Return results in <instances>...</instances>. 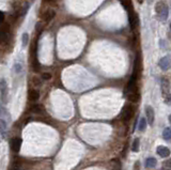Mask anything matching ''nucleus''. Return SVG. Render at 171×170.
Segmentation results:
<instances>
[{
  "label": "nucleus",
  "mask_w": 171,
  "mask_h": 170,
  "mask_svg": "<svg viewBox=\"0 0 171 170\" xmlns=\"http://www.w3.org/2000/svg\"><path fill=\"white\" fill-rule=\"evenodd\" d=\"M19 166H20L19 161H18V159H16V161L14 162V169H15V170H17L18 168H19Z\"/></svg>",
  "instance_id": "26"
},
{
  "label": "nucleus",
  "mask_w": 171,
  "mask_h": 170,
  "mask_svg": "<svg viewBox=\"0 0 171 170\" xmlns=\"http://www.w3.org/2000/svg\"><path fill=\"white\" fill-rule=\"evenodd\" d=\"M133 151L134 152H138V151H139V139H135V140H134Z\"/></svg>",
  "instance_id": "19"
},
{
  "label": "nucleus",
  "mask_w": 171,
  "mask_h": 170,
  "mask_svg": "<svg viewBox=\"0 0 171 170\" xmlns=\"http://www.w3.org/2000/svg\"><path fill=\"white\" fill-rule=\"evenodd\" d=\"M28 98L32 102H35V101H38L40 98V93L35 89H30L29 92H28Z\"/></svg>",
  "instance_id": "12"
},
{
  "label": "nucleus",
  "mask_w": 171,
  "mask_h": 170,
  "mask_svg": "<svg viewBox=\"0 0 171 170\" xmlns=\"http://www.w3.org/2000/svg\"><path fill=\"white\" fill-rule=\"evenodd\" d=\"M0 95L3 103H7L8 101V85L5 79L0 80Z\"/></svg>",
  "instance_id": "4"
},
{
  "label": "nucleus",
  "mask_w": 171,
  "mask_h": 170,
  "mask_svg": "<svg viewBox=\"0 0 171 170\" xmlns=\"http://www.w3.org/2000/svg\"><path fill=\"white\" fill-rule=\"evenodd\" d=\"M32 66H33V70L34 71H36V72H39L40 71V68H41V65H40V63H39V61L38 60H33V63H32Z\"/></svg>",
  "instance_id": "21"
},
{
  "label": "nucleus",
  "mask_w": 171,
  "mask_h": 170,
  "mask_svg": "<svg viewBox=\"0 0 171 170\" xmlns=\"http://www.w3.org/2000/svg\"><path fill=\"white\" fill-rule=\"evenodd\" d=\"M28 41H29V35H28V33H24L23 34V46L24 47L28 44Z\"/></svg>",
  "instance_id": "23"
},
{
  "label": "nucleus",
  "mask_w": 171,
  "mask_h": 170,
  "mask_svg": "<svg viewBox=\"0 0 171 170\" xmlns=\"http://www.w3.org/2000/svg\"><path fill=\"white\" fill-rule=\"evenodd\" d=\"M146 121L150 125H153L154 123V110L151 106L146 107Z\"/></svg>",
  "instance_id": "6"
},
{
  "label": "nucleus",
  "mask_w": 171,
  "mask_h": 170,
  "mask_svg": "<svg viewBox=\"0 0 171 170\" xmlns=\"http://www.w3.org/2000/svg\"><path fill=\"white\" fill-rule=\"evenodd\" d=\"M155 11L157 13V16L159 17L160 21H166L168 18L169 14V8L167 5V3L165 1H159V2L156 3L155 5Z\"/></svg>",
  "instance_id": "1"
},
{
  "label": "nucleus",
  "mask_w": 171,
  "mask_h": 170,
  "mask_svg": "<svg viewBox=\"0 0 171 170\" xmlns=\"http://www.w3.org/2000/svg\"><path fill=\"white\" fill-rule=\"evenodd\" d=\"M163 138H164L166 141L170 140V128H169V127H166V128L164 129V133H163Z\"/></svg>",
  "instance_id": "15"
},
{
  "label": "nucleus",
  "mask_w": 171,
  "mask_h": 170,
  "mask_svg": "<svg viewBox=\"0 0 171 170\" xmlns=\"http://www.w3.org/2000/svg\"><path fill=\"white\" fill-rule=\"evenodd\" d=\"M0 116L2 117V118H9V113H8L7 109L5 108V106H2V105L0 104Z\"/></svg>",
  "instance_id": "16"
},
{
  "label": "nucleus",
  "mask_w": 171,
  "mask_h": 170,
  "mask_svg": "<svg viewBox=\"0 0 171 170\" xmlns=\"http://www.w3.org/2000/svg\"><path fill=\"white\" fill-rule=\"evenodd\" d=\"M156 164H157V162H156L155 158H153V157H150V158H148L146 161V167L148 168H152V167H155Z\"/></svg>",
  "instance_id": "14"
},
{
  "label": "nucleus",
  "mask_w": 171,
  "mask_h": 170,
  "mask_svg": "<svg viewBox=\"0 0 171 170\" xmlns=\"http://www.w3.org/2000/svg\"><path fill=\"white\" fill-rule=\"evenodd\" d=\"M3 21H5V13L2 11H0V24L3 23Z\"/></svg>",
  "instance_id": "27"
},
{
  "label": "nucleus",
  "mask_w": 171,
  "mask_h": 170,
  "mask_svg": "<svg viewBox=\"0 0 171 170\" xmlns=\"http://www.w3.org/2000/svg\"><path fill=\"white\" fill-rule=\"evenodd\" d=\"M146 120L144 118H141L140 119L139 125H138V129H139L140 132H143L144 128H146Z\"/></svg>",
  "instance_id": "17"
},
{
  "label": "nucleus",
  "mask_w": 171,
  "mask_h": 170,
  "mask_svg": "<svg viewBox=\"0 0 171 170\" xmlns=\"http://www.w3.org/2000/svg\"><path fill=\"white\" fill-rule=\"evenodd\" d=\"M5 128H7V123H5V121L1 118V119H0V131L5 132Z\"/></svg>",
  "instance_id": "20"
},
{
  "label": "nucleus",
  "mask_w": 171,
  "mask_h": 170,
  "mask_svg": "<svg viewBox=\"0 0 171 170\" xmlns=\"http://www.w3.org/2000/svg\"><path fill=\"white\" fill-rule=\"evenodd\" d=\"M20 147H22V139L18 138V137H15V138L12 139L11 141V149L14 152H18L20 150Z\"/></svg>",
  "instance_id": "8"
},
{
  "label": "nucleus",
  "mask_w": 171,
  "mask_h": 170,
  "mask_svg": "<svg viewBox=\"0 0 171 170\" xmlns=\"http://www.w3.org/2000/svg\"><path fill=\"white\" fill-rule=\"evenodd\" d=\"M125 96L127 98V100L132 103H137L140 98V95L138 91H135V92H129V93H126Z\"/></svg>",
  "instance_id": "9"
},
{
  "label": "nucleus",
  "mask_w": 171,
  "mask_h": 170,
  "mask_svg": "<svg viewBox=\"0 0 171 170\" xmlns=\"http://www.w3.org/2000/svg\"><path fill=\"white\" fill-rule=\"evenodd\" d=\"M158 65H159V68H162L163 71L169 70V68H170V57L166 56V57H164V58H162V59L159 60V62H158Z\"/></svg>",
  "instance_id": "7"
},
{
  "label": "nucleus",
  "mask_w": 171,
  "mask_h": 170,
  "mask_svg": "<svg viewBox=\"0 0 171 170\" xmlns=\"http://www.w3.org/2000/svg\"><path fill=\"white\" fill-rule=\"evenodd\" d=\"M31 82H32V85H33L34 87H40L41 86V80L39 79L38 77H32Z\"/></svg>",
  "instance_id": "22"
},
{
  "label": "nucleus",
  "mask_w": 171,
  "mask_h": 170,
  "mask_svg": "<svg viewBox=\"0 0 171 170\" xmlns=\"http://www.w3.org/2000/svg\"><path fill=\"white\" fill-rule=\"evenodd\" d=\"M157 153H158V155L162 157H168L169 155H170V150L167 147L159 145V147L157 148Z\"/></svg>",
  "instance_id": "10"
},
{
  "label": "nucleus",
  "mask_w": 171,
  "mask_h": 170,
  "mask_svg": "<svg viewBox=\"0 0 171 170\" xmlns=\"http://www.w3.org/2000/svg\"><path fill=\"white\" fill-rule=\"evenodd\" d=\"M30 110H31V112H33V113L41 115V113L44 112V107H43L41 104H35V105H32Z\"/></svg>",
  "instance_id": "13"
},
{
  "label": "nucleus",
  "mask_w": 171,
  "mask_h": 170,
  "mask_svg": "<svg viewBox=\"0 0 171 170\" xmlns=\"http://www.w3.org/2000/svg\"><path fill=\"white\" fill-rule=\"evenodd\" d=\"M110 164L112 165L115 170H119L120 168H121V163L119 162V159H112V161L110 162Z\"/></svg>",
  "instance_id": "18"
},
{
  "label": "nucleus",
  "mask_w": 171,
  "mask_h": 170,
  "mask_svg": "<svg viewBox=\"0 0 171 170\" xmlns=\"http://www.w3.org/2000/svg\"><path fill=\"white\" fill-rule=\"evenodd\" d=\"M55 15H56V12H55L54 10H46V11L42 14V18L45 19L46 22H50L52 18L55 17Z\"/></svg>",
  "instance_id": "11"
},
{
  "label": "nucleus",
  "mask_w": 171,
  "mask_h": 170,
  "mask_svg": "<svg viewBox=\"0 0 171 170\" xmlns=\"http://www.w3.org/2000/svg\"><path fill=\"white\" fill-rule=\"evenodd\" d=\"M128 22H129V25H131L132 29L135 30L137 28L138 24H139V18L132 11H128Z\"/></svg>",
  "instance_id": "5"
},
{
  "label": "nucleus",
  "mask_w": 171,
  "mask_h": 170,
  "mask_svg": "<svg viewBox=\"0 0 171 170\" xmlns=\"http://www.w3.org/2000/svg\"><path fill=\"white\" fill-rule=\"evenodd\" d=\"M42 78L44 80H49L50 78H52V75H50L49 73H43V74H42Z\"/></svg>",
  "instance_id": "24"
},
{
  "label": "nucleus",
  "mask_w": 171,
  "mask_h": 170,
  "mask_svg": "<svg viewBox=\"0 0 171 170\" xmlns=\"http://www.w3.org/2000/svg\"><path fill=\"white\" fill-rule=\"evenodd\" d=\"M162 90H163V96L166 98L167 103H169V98H170V88H169V82L166 78H163V80H162Z\"/></svg>",
  "instance_id": "3"
},
{
  "label": "nucleus",
  "mask_w": 171,
  "mask_h": 170,
  "mask_svg": "<svg viewBox=\"0 0 171 170\" xmlns=\"http://www.w3.org/2000/svg\"><path fill=\"white\" fill-rule=\"evenodd\" d=\"M140 169V163L139 162H136L135 166H134V170H139Z\"/></svg>",
  "instance_id": "28"
},
{
  "label": "nucleus",
  "mask_w": 171,
  "mask_h": 170,
  "mask_svg": "<svg viewBox=\"0 0 171 170\" xmlns=\"http://www.w3.org/2000/svg\"><path fill=\"white\" fill-rule=\"evenodd\" d=\"M14 68H15V72H16V73H19L20 71H22V65H20L19 63H15Z\"/></svg>",
  "instance_id": "25"
},
{
  "label": "nucleus",
  "mask_w": 171,
  "mask_h": 170,
  "mask_svg": "<svg viewBox=\"0 0 171 170\" xmlns=\"http://www.w3.org/2000/svg\"><path fill=\"white\" fill-rule=\"evenodd\" d=\"M134 113H135V108L132 105H125L124 108L122 109L121 117L124 121H129L134 117Z\"/></svg>",
  "instance_id": "2"
},
{
  "label": "nucleus",
  "mask_w": 171,
  "mask_h": 170,
  "mask_svg": "<svg viewBox=\"0 0 171 170\" xmlns=\"http://www.w3.org/2000/svg\"><path fill=\"white\" fill-rule=\"evenodd\" d=\"M46 1H52V0H46Z\"/></svg>",
  "instance_id": "29"
}]
</instances>
